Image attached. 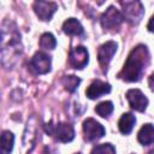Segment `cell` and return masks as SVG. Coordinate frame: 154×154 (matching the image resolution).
I'll use <instances>...</instances> for the list:
<instances>
[{"label": "cell", "instance_id": "cell-21", "mask_svg": "<svg viewBox=\"0 0 154 154\" xmlns=\"http://www.w3.org/2000/svg\"><path fill=\"white\" fill-rule=\"evenodd\" d=\"M147 29L150 31V32H154V16L150 17L148 24H147Z\"/></svg>", "mask_w": 154, "mask_h": 154}, {"label": "cell", "instance_id": "cell-9", "mask_svg": "<svg viewBox=\"0 0 154 154\" xmlns=\"http://www.w3.org/2000/svg\"><path fill=\"white\" fill-rule=\"evenodd\" d=\"M126 100H128L130 107L135 111H138V112L146 111V108L148 106V99L140 89L128 90L126 91Z\"/></svg>", "mask_w": 154, "mask_h": 154}, {"label": "cell", "instance_id": "cell-5", "mask_svg": "<svg viewBox=\"0 0 154 154\" xmlns=\"http://www.w3.org/2000/svg\"><path fill=\"white\" fill-rule=\"evenodd\" d=\"M52 59L45 52H36L29 61V70L35 75H45L51 71Z\"/></svg>", "mask_w": 154, "mask_h": 154}, {"label": "cell", "instance_id": "cell-7", "mask_svg": "<svg viewBox=\"0 0 154 154\" xmlns=\"http://www.w3.org/2000/svg\"><path fill=\"white\" fill-rule=\"evenodd\" d=\"M83 134H84V138L87 141H89V142L96 141V140H100L101 137H103L105 128L95 119L88 118L83 122Z\"/></svg>", "mask_w": 154, "mask_h": 154}, {"label": "cell", "instance_id": "cell-20", "mask_svg": "<svg viewBox=\"0 0 154 154\" xmlns=\"http://www.w3.org/2000/svg\"><path fill=\"white\" fill-rule=\"evenodd\" d=\"M90 154H116V148L111 143H103L95 146Z\"/></svg>", "mask_w": 154, "mask_h": 154}, {"label": "cell", "instance_id": "cell-17", "mask_svg": "<svg viewBox=\"0 0 154 154\" xmlns=\"http://www.w3.org/2000/svg\"><path fill=\"white\" fill-rule=\"evenodd\" d=\"M61 82H63V85L65 87V89L67 91L73 93L78 88V85L81 83V78H78L77 76H64Z\"/></svg>", "mask_w": 154, "mask_h": 154}, {"label": "cell", "instance_id": "cell-19", "mask_svg": "<svg viewBox=\"0 0 154 154\" xmlns=\"http://www.w3.org/2000/svg\"><path fill=\"white\" fill-rule=\"evenodd\" d=\"M95 112L100 116V117H108L112 112H113V103L111 101H103V102H100L96 107H95Z\"/></svg>", "mask_w": 154, "mask_h": 154}, {"label": "cell", "instance_id": "cell-14", "mask_svg": "<svg viewBox=\"0 0 154 154\" xmlns=\"http://www.w3.org/2000/svg\"><path fill=\"white\" fill-rule=\"evenodd\" d=\"M137 140L143 146H148V144L153 143L154 142V125H152L149 123L144 124L137 134Z\"/></svg>", "mask_w": 154, "mask_h": 154}, {"label": "cell", "instance_id": "cell-12", "mask_svg": "<svg viewBox=\"0 0 154 154\" xmlns=\"http://www.w3.org/2000/svg\"><path fill=\"white\" fill-rule=\"evenodd\" d=\"M111 91V84L106 83V82H101V81H94L85 90V95L90 99V100H95L97 97H100L101 95L108 94Z\"/></svg>", "mask_w": 154, "mask_h": 154}, {"label": "cell", "instance_id": "cell-1", "mask_svg": "<svg viewBox=\"0 0 154 154\" xmlns=\"http://www.w3.org/2000/svg\"><path fill=\"white\" fill-rule=\"evenodd\" d=\"M22 52L20 34L17 30L14 23L5 20L1 26V60L7 67L16 61L18 54Z\"/></svg>", "mask_w": 154, "mask_h": 154}, {"label": "cell", "instance_id": "cell-10", "mask_svg": "<svg viewBox=\"0 0 154 154\" xmlns=\"http://www.w3.org/2000/svg\"><path fill=\"white\" fill-rule=\"evenodd\" d=\"M116 51H117V43L114 41H108L100 46V48L97 51V59H99V63H100L101 67L103 69V71L107 70V66H108L109 61L112 60Z\"/></svg>", "mask_w": 154, "mask_h": 154}, {"label": "cell", "instance_id": "cell-8", "mask_svg": "<svg viewBox=\"0 0 154 154\" xmlns=\"http://www.w3.org/2000/svg\"><path fill=\"white\" fill-rule=\"evenodd\" d=\"M89 61V54L85 47L83 46H77L70 51L69 54V64L77 70H82L83 67L87 66Z\"/></svg>", "mask_w": 154, "mask_h": 154}, {"label": "cell", "instance_id": "cell-13", "mask_svg": "<svg viewBox=\"0 0 154 154\" xmlns=\"http://www.w3.org/2000/svg\"><path fill=\"white\" fill-rule=\"evenodd\" d=\"M63 31L71 36H79L83 35L84 29L79 23V20H77L76 18H69L63 24Z\"/></svg>", "mask_w": 154, "mask_h": 154}, {"label": "cell", "instance_id": "cell-22", "mask_svg": "<svg viewBox=\"0 0 154 154\" xmlns=\"http://www.w3.org/2000/svg\"><path fill=\"white\" fill-rule=\"evenodd\" d=\"M148 84H149L150 90H153V91H154V72L149 76V78H148Z\"/></svg>", "mask_w": 154, "mask_h": 154}, {"label": "cell", "instance_id": "cell-15", "mask_svg": "<svg viewBox=\"0 0 154 154\" xmlns=\"http://www.w3.org/2000/svg\"><path fill=\"white\" fill-rule=\"evenodd\" d=\"M135 123H136V118L132 113H124L118 122L119 131L124 135H129L132 131Z\"/></svg>", "mask_w": 154, "mask_h": 154}, {"label": "cell", "instance_id": "cell-3", "mask_svg": "<svg viewBox=\"0 0 154 154\" xmlns=\"http://www.w3.org/2000/svg\"><path fill=\"white\" fill-rule=\"evenodd\" d=\"M45 130L48 135L53 136L59 142L67 143L75 138V129L71 124L67 123H58L53 125V123L49 122L45 125Z\"/></svg>", "mask_w": 154, "mask_h": 154}, {"label": "cell", "instance_id": "cell-16", "mask_svg": "<svg viewBox=\"0 0 154 154\" xmlns=\"http://www.w3.org/2000/svg\"><path fill=\"white\" fill-rule=\"evenodd\" d=\"M14 136L11 131H4L1 135V152L2 154H10L13 149Z\"/></svg>", "mask_w": 154, "mask_h": 154}, {"label": "cell", "instance_id": "cell-4", "mask_svg": "<svg viewBox=\"0 0 154 154\" xmlns=\"http://www.w3.org/2000/svg\"><path fill=\"white\" fill-rule=\"evenodd\" d=\"M120 5L123 7L124 19L131 24H137L141 22L144 14V8L140 1H122Z\"/></svg>", "mask_w": 154, "mask_h": 154}, {"label": "cell", "instance_id": "cell-23", "mask_svg": "<svg viewBox=\"0 0 154 154\" xmlns=\"http://www.w3.org/2000/svg\"><path fill=\"white\" fill-rule=\"evenodd\" d=\"M76 154H79V153H76Z\"/></svg>", "mask_w": 154, "mask_h": 154}, {"label": "cell", "instance_id": "cell-6", "mask_svg": "<svg viewBox=\"0 0 154 154\" xmlns=\"http://www.w3.org/2000/svg\"><path fill=\"white\" fill-rule=\"evenodd\" d=\"M124 16L120 11H118L114 6H109L101 16L100 22L105 30H113L119 28V25L123 23Z\"/></svg>", "mask_w": 154, "mask_h": 154}, {"label": "cell", "instance_id": "cell-18", "mask_svg": "<svg viewBox=\"0 0 154 154\" xmlns=\"http://www.w3.org/2000/svg\"><path fill=\"white\" fill-rule=\"evenodd\" d=\"M40 46L43 49H54L57 46L55 37L51 32H45L40 37Z\"/></svg>", "mask_w": 154, "mask_h": 154}, {"label": "cell", "instance_id": "cell-2", "mask_svg": "<svg viewBox=\"0 0 154 154\" xmlns=\"http://www.w3.org/2000/svg\"><path fill=\"white\" fill-rule=\"evenodd\" d=\"M149 63V52L147 46L138 45L129 54L123 70L119 73V78L126 82H137L141 79L146 66Z\"/></svg>", "mask_w": 154, "mask_h": 154}, {"label": "cell", "instance_id": "cell-11", "mask_svg": "<svg viewBox=\"0 0 154 154\" xmlns=\"http://www.w3.org/2000/svg\"><path fill=\"white\" fill-rule=\"evenodd\" d=\"M57 10H58V5L53 1H35L34 2V11L41 20H49Z\"/></svg>", "mask_w": 154, "mask_h": 154}]
</instances>
